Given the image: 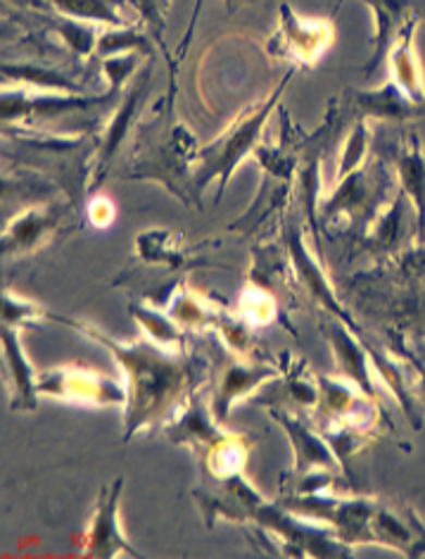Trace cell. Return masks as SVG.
<instances>
[{
	"label": "cell",
	"instance_id": "obj_1",
	"mask_svg": "<svg viewBox=\"0 0 425 559\" xmlns=\"http://www.w3.org/2000/svg\"><path fill=\"white\" fill-rule=\"evenodd\" d=\"M416 26H418V15L411 17L404 24V29L400 32V36H397V41L390 50L388 68L392 72V84L400 88L411 103L425 105V82H423V70L416 52Z\"/></svg>",
	"mask_w": 425,
	"mask_h": 559
},
{
	"label": "cell",
	"instance_id": "obj_2",
	"mask_svg": "<svg viewBox=\"0 0 425 559\" xmlns=\"http://www.w3.org/2000/svg\"><path fill=\"white\" fill-rule=\"evenodd\" d=\"M330 26L326 22H304L288 5L281 8V38L298 60L314 62L330 44Z\"/></svg>",
	"mask_w": 425,
	"mask_h": 559
},
{
	"label": "cell",
	"instance_id": "obj_3",
	"mask_svg": "<svg viewBox=\"0 0 425 559\" xmlns=\"http://www.w3.org/2000/svg\"><path fill=\"white\" fill-rule=\"evenodd\" d=\"M366 3L374 8L376 15V58L374 62H368L366 72H376L385 56H390L404 24L411 17H416V12L414 0H366Z\"/></svg>",
	"mask_w": 425,
	"mask_h": 559
},
{
	"label": "cell",
	"instance_id": "obj_4",
	"mask_svg": "<svg viewBox=\"0 0 425 559\" xmlns=\"http://www.w3.org/2000/svg\"><path fill=\"white\" fill-rule=\"evenodd\" d=\"M397 177H400L404 193L411 195L418 212V229H425V151L414 139L411 148H402L397 155Z\"/></svg>",
	"mask_w": 425,
	"mask_h": 559
},
{
	"label": "cell",
	"instance_id": "obj_5",
	"mask_svg": "<svg viewBox=\"0 0 425 559\" xmlns=\"http://www.w3.org/2000/svg\"><path fill=\"white\" fill-rule=\"evenodd\" d=\"M141 3V10H143V15L148 17L150 22H162V15H165V10L171 5V0H138Z\"/></svg>",
	"mask_w": 425,
	"mask_h": 559
},
{
	"label": "cell",
	"instance_id": "obj_6",
	"mask_svg": "<svg viewBox=\"0 0 425 559\" xmlns=\"http://www.w3.org/2000/svg\"><path fill=\"white\" fill-rule=\"evenodd\" d=\"M226 3H233V0H226ZM201 5H203V0H195V10H193V22H191V29H189V36H185V41H191V32H193V26H195V17H197V10H201Z\"/></svg>",
	"mask_w": 425,
	"mask_h": 559
}]
</instances>
